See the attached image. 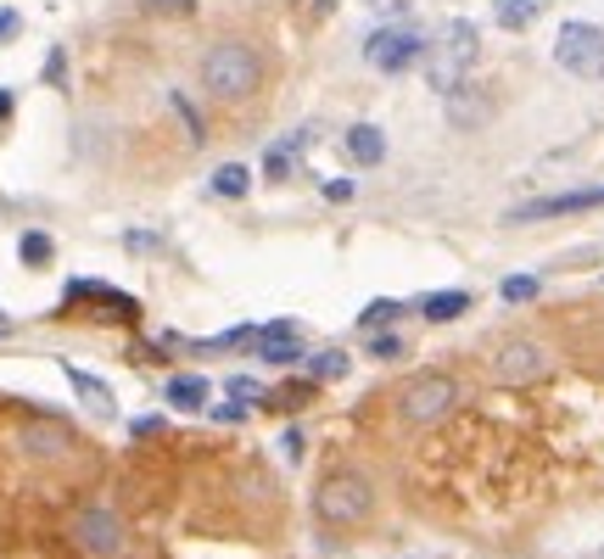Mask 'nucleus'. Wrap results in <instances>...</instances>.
Returning <instances> with one entry per match:
<instances>
[{"mask_svg":"<svg viewBox=\"0 0 604 559\" xmlns=\"http://www.w3.org/2000/svg\"><path fill=\"white\" fill-rule=\"evenodd\" d=\"M543 369H548V353L537 342H504L493 353V376L498 381H537Z\"/></svg>","mask_w":604,"mask_h":559,"instance_id":"nucleus-9","label":"nucleus"},{"mask_svg":"<svg viewBox=\"0 0 604 559\" xmlns=\"http://www.w3.org/2000/svg\"><path fill=\"white\" fill-rule=\"evenodd\" d=\"M258 84H263V62H258V51L252 45H241V39H218L213 51L202 57V90L213 102H247V96H258Z\"/></svg>","mask_w":604,"mask_h":559,"instance_id":"nucleus-1","label":"nucleus"},{"mask_svg":"<svg viewBox=\"0 0 604 559\" xmlns=\"http://www.w3.org/2000/svg\"><path fill=\"white\" fill-rule=\"evenodd\" d=\"M168 107H174V112L185 118V129H191V146H202V140H208V129H202V118L191 112V102H185L179 90H174V96H168Z\"/></svg>","mask_w":604,"mask_h":559,"instance_id":"nucleus-24","label":"nucleus"},{"mask_svg":"<svg viewBox=\"0 0 604 559\" xmlns=\"http://www.w3.org/2000/svg\"><path fill=\"white\" fill-rule=\"evenodd\" d=\"M303 146H308V134H286V140H274V146L263 152V174L281 185V179H292L297 174V163H303Z\"/></svg>","mask_w":604,"mask_h":559,"instance_id":"nucleus-14","label":"nucleus"},{"mask_svg":"<svg viewBox=\"0 0 604 559\" xmlns=\"http://www.w3.org/2000/svg\"><path fill=\"white\" fill-rule=\"evenodd\" d=\"M537 292H543V280H537V274H516V280H504V292H498V297H504V302H532Z\"/></svg>","mask_w":604,"mask_h":559,"instance_id":"nucleus-23","label":"nucleus"},{"mask_svg":"<svg viewBox=\"0 0 604 559\" xmlns=\"http://www.w3.org/2000/svg\"><path fill=\"white\" fill-rule=\"evenodd\" d=\"M426 51H431V39L414 23H392V28H376L364 39V57L376 62L381 73H408L414 62H426Z\"/></svg>","mask_w":604,"mask_h":559,"instance_id":"nucleus-5","label":"nucleus"},{"mask_svg":"<svg viewBox=\"0 0 604 559\" xmlns=\"http://www.w3.org/2000/svg\"><path fill=\"white\" fill-rule=\"evenodd\" d=\"M163 397H168L174 408H208V381H202V376H174V381L163 386Z\"/></svg>","mask_w":604,"mask_h":559,"instance_id":"nucleus-17","label":"nucleus"},{"mask_svg":"<svg viewBox=\"0 0 604 559\" xmlns=\"http://www.w3.org/2000/svg\"><path fill=\"white\" fill-rule=\"evenodd\" d=\"M213 191H218V197H236V202H241V197L252 191V174H247L241 163H224V168L213 174Z\"/></svg>","mask_w":604,"mask_h":559,"instance_id":"nucleus-19","label":"nucleus"},{"mask_svg":"<svg viewBox=\"0 0 604 559\" xmlns=\"http://www.w3.org/2000/svg\"><path fill=\"white\" fill-rule=\"evenodd\" d=\"M324 197H331V202H353V179H324Z\"/></svg>","mask_w":604,"mask_h":559,"instance_id":"nucleus-25","label":"nucleus"},{"mask_svg":"<svg viewBox=\"0 0 604 559\" xmlns=\"http://www.w3.org/2000/svg\"><path fill=\"white\" fill-rule=\"evenodd\" d=\"M62 73H68V57H62V51H51V57H45V79L62 84Z\"/></svg>","mask_w":604,"mask_h":559,"instance_id":"nucleus-27","label":"nucleus"},{"mask_svg":"<svg viewBox=\"0 0 604 559\" xmlns=\"http://www.w3.org/2000/svg\"><path fill=\"white\" fill-rule=\"evenodd\" d=\"M313 509H319L324 526H358V521H369V509H376V481L358 476V471H331L313 492Z\"/></svg>","mask_w":604,"mask_h":559,"instance_id":"nucleus-3","label":"nucleus"},{"mask_svg":"<svg viewBox=\"0 0 604 559\" xmlns=\"http://www.w3.org/2000/svg\"><path fill=\"white\" fill-rule=\"evenodd\" d=\"M588 207H604V185H582V191H566V197H537V202H521L509 218L526 224V218H566V213H588Z\"/></svg>","mask_w":604,"mask_h":559,"instance_id":"nucleus-8","label":"nucleus"},{"mask_svg":"<svg viewBox=\"0 0 604 559\" xmlns=\"http://www.w3.org/2000/svg\"><path fill=\"white\" fill-rule=\"evenodd\" d=\"M12 112V90H0V118H7Z\"/></svg>","mask_w":604,"mask_h":559,"instance_id":"nucleus-30","label":"nucleus"},{"mask_svg":"<svg viewBox=\"0 0 604 559\" xmlns=\"http://www.w3.org/2000/svg\"><path fill=\"white\" fill-rule=\"evenodd\" d=\"M543 7L548 0H498V28H509V34H521V28H532L537 17H543Z\"/></svg>","mask_w":604,"mask_h":559,"instance_id":"nucleus-16","label":"nucleus"},{"mask_svg":"<svg viewBox=\"0 0 604 559\" xmlns=\"http://www.w3.org/2000/svg\"><path fill=\"white\" fill-rule=\"evenodd\" d=\"M68 537L90 559H118L123 554V515H118L112 503H84L79 515H73V526H68Z\"/></svg>","mask_w":604,"mask_h":559,"instance_id":"nucleus-6","label":"nucleus"},{"mask_svg":"<svg viewBox=\"0 0 604 559\" xmlns=\"http://www.w3.org/2000/svg\"><path fill=\"white\" fill-rule=\"evenodd\" d=\"M62 376H68V386H73V392H79V397L90 403V414H102V419H107V414H118V397H112V386H107V381H96V376H84V369H79V364H68V369H62Z\"/></svg>","mask_w":604,"mask_h":559,"instance_id":"nucleus-13","label":"nucleus"},{"mask_svg":"<svg viewBox=\"0 0 604 559\" xmlns=\"http://www.w3.org/2000/svg\"><path fill=\"white\" fill-rule=\"evenodd\" d=\"M123 247H129V252H152V247H157V236H141V229H129Z\"/></svg>","mask_w":604,"mask_h":559,"instance_id":"nucleus-29","label":"nucleus"},{"mask_svg":"<svg viewBox=\"0 0 604 559\" xmlns=\"http://www.w3.org/2000/svg\"><path fill=\"white\" fill-rule=\"evenodd\" d=\"M347 157L364 163V168H376V163L387 157V134H381L376 123H353V129H347Z\"/></svg>","mask_w":604,"mask_h":559,"instance_id":"nucleus-15","label":"nucleus"},{"mask_svg":"<svg viewBox=\"0 0 604 559\" xmlns=\"http://www.w3.org/2000/svg\"><path fill=\"white\" fill-rule=\"evenodd\" d=\"M17 252H23V263H28V269H39V263H51L57 241L45 236V229H28V236H23V247H17Z\"/></svg>","mask_w":604,"mask_h":559,"instance_id":"nucleus-22","label":"nucleus"},{"mask_svg":"<svg viewBox=\"0 0 604 559\" xmlns=\"http://www.w3.org/2000/svg\"><path fill=\"white\" fill-rule=\"evenodd\" d=\"M258 353H263V364H297L303 358L297 319H274L269 331H258Z\"/></svg>","mask_w":604,"mask_h":559,"instance_id":"nucleus-12","label":"nucleus"},{"mask_svg":"<svg viewBox=\"0 0 604 559\" xmlns=\"http://www.w3.org/2000/svg\"><path fill=\"white\" fill-rule=\"evenodd\" d=\"M17 34H23V17H17V12H0V45L17 39Z\"/></svg>","mask_w":604,"mask_h":559,"instance_id":"nucleus-26","label":"nucleus"},{"mask_svg":"<svg viewBox=\"0 0 604 559\" xmlns=\"http://www.w3.org/2000/svg\"><path fill=\"white\" fill-rule=\"evenodd\" d=\"M476 51H482V39H476V23L471 17H448L431 39V51H426V73H431V90H442V96H453V90L464 84V73L476 68Z\"/></svg>","mask_w":604,"mask_h":559,"instance_id":"nucleus-2","label":"nucleus"},{"mask_svg":"<svg viewBox=\"0 0 604 559\" xmlns=\"http://www.w3.org/2000/svg\"><path fill=\"white\" fill-rule=\"evenodd\" d=\"M464 308H471V292H437V297L421 302V313H426L431 324H448V319H459Z\"/></svg>","mask_w":604,"mask_h":559,"instance_id":"nucleus-18","label":"nucleus"},{"mask_svg":"<svg viewBox=\"0 0 604 559\" xmlns=\"http://www.w3.org/2000/svg\"><path fill=\"white\" fill-rule=\"evenodd\" d=\"M0 324H7V319H0Z\"/></svg>","mask_w":604,"mask_h":559,"instance_id":"nucleus-31","label":"nucleus"},{"mask_svg":"<svg viewBox=\"0 0 604 559\" xmlns=\"http://www.w3.org/2000/svg\"><path fill=\"white\" fill-rule=\"evenodd\" d=\"M308 376H313V381H342V376H347V353H342V347L313 353V358H308Z\"/></svg>","mask_w":604,"mask_h":559,"instance_id":"nucleus-20","label":"nucleus"},{"mask_svg":"<svg viewBox=\"0 0 604 559\" xmlns=\"http://www.w3.org/2000/svg\"><path fill=\"white\" fill-rule=\"evenodd\" d=\"M17 448L28 459H62L73 448L68 426H57V419H23V431H17Z\"/></svg>","mask_w":604,"mask_h":559,"instance_id":"nucleus-10","label":"nucleus"},{"mask_svg":"<svg viewBox=\"0 0 604 559\" xmlns=\"http://www.w3.org/2000/svg\"><path fill=\"white\" fill-rule=\"evenodd\" d=\"M369 353H376V358H398L403 347H398V336H376V342H369Z\"/></svg>","mask_w":604,"mask_h":559,"instance_id":"nucleus-28","label":"nucleus"},{"mask_svg":"<svg viewBox=\"0 0 604 559\" xmlns=\"http://www.w3.org/2000/svg\"><path fill=\"white\" fill-rule=\"evenodd\" d=\"M554 62H560L571 79H604V28L599 23H566L554 34Z\"/></svg>","mask_w":604,"mask_h":559,"instance_id":"nucleus-4","label":"nucleus"},{"mask_svg":"<svg viewBox=\"0 0 604 559\" xmlns=\"http://www.w3.org/2000/svg\"><path fill=\"white\" fill-rule=\"evenodd\" d=\"M459 403V381L453 376H414L398 397V414L408 419V426H431V419H442L448 408Z\"/></svg>","mask_w":604,"mask_h":559,"instance_id":"nucleus-7","label":"nucleus"},{"mask_svg":"<svg viewBox=\"0 0 604 559\" xmlns=\"http://www.w3.org/2000/svg\"><path fill=\"white\" fill-rule=\"evenodd\" d=\"M403 313V302H392V297H381V302H369L364 313H358V331L369 336V331H387V324Z\"/></svg>","mask_w":604,"mask_h":559,"instance_id":"nucleus-21","label":"nucleus"},{"mask_svg":"<svg viewBox=\"0 0 604 559\" xmlns=\"http://www.w3.org/2000/svg\"><path fill=\"white\" fill-rule=\"evenodd\" d=\"M493 118V90L487 84H459L448 96V123L453 129H482Z\"/></svg>","mask_w":604,"mask_h":559,"instance_id":"nucleus-11","label":"nucleus"}]
</instances>
